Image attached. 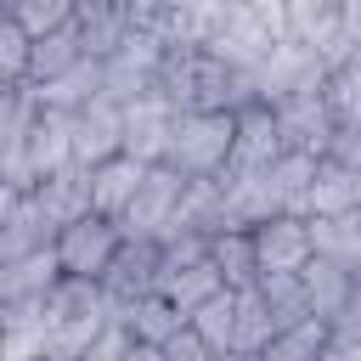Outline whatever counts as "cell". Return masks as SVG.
I'll return each instance as SVG.
<instances>
[{
	"label": "cell",
	"mask_w": 361,
	"mask_h": 361,
	"mask_svg": "<svg viewBox=\"0 0 361 361\" xmlns=\"http://www.w3.org/2000/svg\"><path fill=\"white\" fill-rule=\"evenodd\" d=\"M28 197L39 203V214H45L51 226H68V220H79V214L90 209V186H85V169H56V175L34 180V186H28Z\"/></svg>",
	"instance_id": "e0dca14e"
},
{
	"label": "cell",
	"mask_w": 361,
	"mask_h": 361,
	"mask_svg": "<svg viewBox=\"0 0 361 361\" xmlns=\"http://www.w3.org/2000/svg\"><path fill=\"white\" fill-rule=\"evenodd\" d=\"M214 361H259V355H248V350H220Z\"/></svg>",
	"instance_id": "83f0119b"
},
{
	"label": "cell",
	"mask_w": 361,
	"mask_h": 361,
	"mask_svg": "<svg viewBox=\"0 0 361 361\" xmlns=\"http://www.w3.org/2000/svg\"><path fill=\"white\" fill-rule=\"evenodd\" d=\"M28 56H34V39L23 34L17 17H0V85L6 90H23L28 85Z\"/></svg>",
	"instance_id": "603a6c76"
},
{
	"label": "cell",
	"mask_w": 361,
	"mask_h": 361,
	"mask_svg": "<svg viewBox=\"0 0 361 361\" xmlns=\"http://www.w3.org/2000/svg\"><path fill=\"white\" fill-rule=\"evenodd\" d=\"M209 271H214V276H220V288H231V293H243V288H254V282H259L248 226H220V231H209Z\"/></svg>",
	"instance_id": "8fae6325"
},
{
	"label": "cell",
	"mask_w": 361,
	"mask_h": 361,
	"mask_svg": "<svg viewBox=\"0 0 361 361\" xmlns=\"http://www.w3.org/2000/svg\"><path fill=\"white\" fill-rule=\"evenodd\" d=\"M248 237H254L259 276H299L316 259V231L305 214H271V220L248 226Z\"/></svg>",
	"instance_id": "277c9868"
},
{
	"label": "cell",
	"mask_w": 361,
	"mask_h": 361,
	"mask_svg": "<svg viewBox=\"0 0 361 361\" xmlns=\"http://www.w3.org/2000/svg\"><path fill=\"white\" fill-rule=\"evenodd\" d=\"M152 288H158V237H124L113 265H107V276H102L107 305L118 310V305H130V299H141Z\"/></svg>",
	"instance_id": "52a82bcc"
},
{
	"label": "cell",
	"mask_w": 361,
	"mask_h": 361,
	"mask_svg": "<svg viewBox=\"0 0 361 361\" xmlns=\"http://www.w3.org/2000/svg\"><path fill=\"white\" fill-rule=\"evenodd\" d=\"M79 62H90V51H85V39H79V28L68 23V28H56V34H45V39H34V56H28V90H45V85H56L62 73H73Z\"/></svg>",
	"instance_id": "9a60e30c"
},
{
	"label": "cell",
	"mask_w": 361,
	"mask_h": 361,
	"mask_svg": "<svg viewBox=\"0 0 361 361\" xmlns=\"http://www.w3.org/2000/svg\"><path fill=\"white\" fill-rule=\"evenodd\" d=\"M124 350H130V333H124L118 322H107V327L85 344V355H79V361H124Z\"/></svg>",
	"instance_id": "d4e9b609"
},
{
	"label": "cell",
	"mask_w": 361,
	"mask_h": 361,
	"mask_svg": "<svg viewBox=\"0 0 361 361\" xmlns=\"http://www.w3.org/2000/svg\"><path fill=\"white\" fill-rule=\"evenodd\" d=\"M6 6H11V0H0V17H6Z\"/></svg>",
	"instance_id": "f546056e"
},
{
	"label": "cell",
	"mask_w": 361,
	"mask_h": 361,
	"mask_svg": "<svg viewBox=\"0 0 361 361\" xmlns=\"http://www.w3.org/2000/svg\"><path fill=\"white\" fill-rule=\"evenodd\" d=\"M118 243H124L118 220H107V214L85 209L79 220L56 226V237H51L56 276H73V282H102V276H107V265H113V254H118Z\"/></svg>",
	"instance_id": "7a4b0ae2"
},
{
	"label": "cell",
	"mask_w": 361,
	"mask_h": 361,
	"mask_svg": "<svg viewBox=\"0 0 361 361\" xmlns=\"http://www.w3.org/2000/svg\"><path fill=\"white\" fill-rule=\"evenodd\" d=\"M73 11H79V0H11V6H6V17H17L28 39H45V34L68 28Z\"/></svg>",
	"instance_id": "7402d4cb"
},
{
	"label": "cell",
	"mask_w": 361,
	"mask_h": 361,
	"mask_svg": "<svg viewBox=\"0 0 361 361\" xmlns=\"http://www.w3.org/2000/svg\"><path fill=\"white\" fill-rule=\"evenodd\" d=\"M51 237H56V226L39 214V203L23 192L17 197V209L6 214V226H0V265H11V259H28V254H45L51 248Z\"/></svg>",
	"instance_id": "2e32d148"
},
{
	"label": "cell",
	"mask_w": 361,
	"mask_h": 361,
	"mask_svg": "<svg viewBox=\"0 0 361 361\" xmlns=\"http://www.w3.org/2000/svg\"><path fill=\"white\" fill-rule=\"evenodd\" d=\"M322 361H361V333H355V338H333Z\"/></svg>",
	"instance_id": "484cf974"
},
{
	"label": "cell",
	"mask_w": 361,
	"mask_h": 361,
	"mask_svg": "<svg viewBox=\"0 0 361 361\" xmlns=\"http://www.w3.org/2000/svg\"><path fill=\"white\" fill-rule=\"evenodd\" d=\"M299 288H305V305H310V316H322L327 327L338 322V310L350 305V293H355V271L350 265H338V259H327V254H316L305 271H299Z\"/></svg>",
	"instance_id": "30bf717a"
},
{
	"label": "cell",
	"mask_w": 361,
	"mask_h": 361,
	"mask_svg": "<svg viewBox=\"0 0 361 361\" xmlns=\"http://www.w3.org/2000/svg\"><path fill=\"white\" fill-rule=\"evenodd\" d=\"M124 152V107L96 96L73 113V169H96Z\"/></svg>",
	"instance_id": "8992f818"
},
{
	"label": "cell",
	"mask_w": 361,
	"mask_h": 361,
	"mask_svg": "<svg viewBox=\"0 0 361 361\" xmlns=\"http://www.w3.org/2000/svg\"><path fill=\"white\" fill-rule=\"evenodd\" d=\"M141 175H147V164H135V158H107V164H96V169H85V186H90V209L96 214H107V220H118L124 209H130V197H135V186H141Z\"/></svg>",
	"instance_id": "4fadbf2b"
},
{
	"label": "cell",
	"mask_w": 361,
	"mask_h": 361,
	"mask_svg": "<svg viewBox=\"0 0 361 361\" xmlns=\"http://www.w3.org/2000/svg\"><path fill=\"white\" fill-rule=\"evenodd\" d=\"M186 186H192V180H180L175 169L147 164L130 209L118 214V231H124V237H164V231H175V226H180V197H186Z\"/></svg>",
	"instance_id": "3957f363"
},
{
	"label": "cell",
	"mask_w": 361,
	"mask_h": 361,
	"mask_svg": "<svg viewBox=\"0 0 361 361\" xmlns=\"http://www.w3.org/2000/svg\"><path fill=\"white\" fill-rule=\"evenodd\" d=\"M164 169H175L180 180H220L231 169V113L175 107L169 141H164Z\"/></svg>",
	"instance_id": "6da1fadb"
},
{
	"label": "cell",
	"mask_w": 361,
	"mask_h": 361,
	"mask_svg": "<svg viewBox=\"0 0 361 361\" xmlns=\"http://www.w3.org/2000/svg\"><path fill=\"white\" fill-rule=\"evenodd\" d=\"M51 288H56V259H51V248L0 265V305H28V299H45Z\"/></svg>",
	"instance_id": "ac0fdd59"
},
{
	"label": "cell",
	"mask_w": 361,
	"mask_h": 361,
	"mask_svg": "<svg viewBox=\"0 0 361 361\" xmlns=\"http://www.w3.org/2000/svg\"><path fill=\"white\" fill-rule=\"evenodd\" d=\"M186 327L220 355V350H231V327H237V293L231 288H220V293H209L192 316H186Z\"/></svg>",
	"instance_id": "44dd1931"
},
{
	"label": "cell",
	"mask_w": 361,
	"mask_h": 361,
	"mask_svg": "<svg viewBox=\"0 0 361 361\" xmlns=\"http://www.w3.org/2000/svg\"><path fill=\"white\" fill-rule=\"evenodd\" d=\"M327 344H333V327H327L322 316H305V322L282 327V333L259 350V361H322Z\"/></svg>",
	"instance_id": "d6986e66"
},
{
	"label": "cell",
	"mask_w": 361,
	"mask_h": 361,
	"mask_svg": "<svg viewBox=\"0 0 361 361\" xmlns=\"http://www.w3.org/2000/svg\"><path fill=\"white\" fill-rule=\"evenodd\" d=\"M113 322L130 333V344H164L169 333H180L186 327V316L152 288V293H141V299H130V305H118L113 310Z\"/></svg>",
	"instance_id": "5bb4252c"
},
{
	"label": "cell",
	"mask_w": 361,
	"mask_h": 361,
	"mask_svg": "<svg viewBox=\"0 0 361 361\" xmlns=\"http://www.w3.org/2000/svg\"><path fill=\"white\" fill-rule=\"evenodd\" d=\"M282 158V135H276V118H271V102H243L231 113V169L226 175H254L265 164Z\"/></svg>",
	"instance_id": "5b68a950"
},
{
	"label": "cell",
	"mask_w": 361,
	"mask_h": 361,
	"mask_svg": "<svg viewBox=\"0 0 361 361\" xmlns=\"http://www.w3.org/2000/svg\"><path fill=\"white\" fill-rule=\"evenodd\" d=\"M124 361H164V355H158V344H130Z\"/></svg>",
	"instance_id": "4316f807"
},
{
	"label": "cell",
	"mask_w": 361,
	"mask_h": 361,
	"mask_svg": "<svg viewBox=\"0 0 361 361\" xmlns=\"http://www.w3.org/2000/svg\"><path fill=\"white\" fill-rule=\"evenodd\" d=\"M169 118H175V107H169L158 90L124 102V158H135V164H164Z\"/></svg>",
	"instance_id": "9c48e42d"
},
{
	"label": "cell",
	"mask_w": 361,
	"mask_h": 361,
	"mask_svg": "<svg viewBox=\"0 0 361 361\" xmlns=\"http://www.w3.org/2000/svg\"><path fill=\"white\" fill-rule=\"evenodd\" d=\"M158 293H164L180 316H192L209 293H220V276L209 271V259H203V265H180V271H158Z\"/></svg>",
	"instance_id": "ffe728a7"
},
{
	"label": "cell",
	"mask_w": 361,
	"mask_h": 361,
	"mask_svg": "<svg viewBox=\"0 0 361 361\" xmlns=\"http://www.w3.org/2000/svg\"><path fill=\"white\" fill-rule=\"evenodd\" d=\"M45 355H51V310H45V299L6 305V344H0V361H45Z\"/></svg>",
	"instance_id": "7c38bea8"
},
{
	"label": "cell",
	"mask_w": 361,
	"mask_h": 361,
	"mask_svg": "<svg viewBox=\"0 0 361 361\" xmlns=\"http://www.w3.org/2000/svg\"><path fill=\"white\" fill-rule=\"evenodd\" d=\"M355 209H361V175L322 152L316 169H310V186L299 197V214L305 220H338V214H355Z\"/></svg>",
	"instance_id": "ba28073f"
},
{
	"label": "cell",
	"mask_w": 361,
	"mask_h": 361,
	"mask_svg": "<svg viewBox=\"0 0 361 361\" xmlns=\"http://www.w3.org/2000/svg\"><path fill=\"white\" fill-rule=\"evenodd\" d=\"M0 344H6V305H0Z\"/></svg>",
	"instance_id": "f1b7e54d"
},
{
	"label": "cell",
	"mask_w": 361,
	"mask_h": 361,
	"mask_svg": "<svg viewBox=\"0 0 361 361\" xmlns=\"http://www.w3.org/2000/svg\"><path fill=\"white\" fill-rule=\"evenodd\" d=\"M158 355H164V361H214V350H209V344H203V338H197L192 327L169 333V338L158 344Z\"/></svg>",
	"instance_id": "cb8c5ba5"
}]
</instances>
